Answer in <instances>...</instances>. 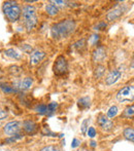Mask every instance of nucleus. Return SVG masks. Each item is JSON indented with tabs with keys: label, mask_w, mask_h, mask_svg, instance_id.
<instances>
[{
	"label": "nucleus",
	"mask_w": 134,
	"mask_h": 151,
	"mask_svg": "<svg viewBox=\"0 0 134 151\" xmlns=\"http://www.w3.org/2000/svg\"><path fill=\"white\" fill-rule=\"evenodd\" d=\"M75 27V22L72 20H64L59 23H56V24L53 25L52 29H51L53 38L57 40L67 38L68 36H70L74 32Z\"/></svg>",
	"instance_id": "obj_1"
},
{
	"label": "nucleus",
	"mask_w": 134,
	"mask_h": 151,
	"mask_svg": "<svg viewBox=\"0 0 134 151\" xmlns=\"http://www.w3.org/2000/svg\"><path fill=\"white\" fill-rule=\"evenodd\" d=\"M24 24L27 31H31L37 26V16H36V8L33 5H26L22 10Z\"/></svg>",
	"instance_id": "obj_2"
},
{
	"label": "nucleus",
	"mask_w": 134,
	"mask_h": 151,
	"mask_svg": "<svg viewBox=\"0 0 134 151\" xmlns=\"http://www.w3.org/2000/svg\"><path fill=\"white\" fill-rule=\"evenodd\" d=\"M2 9H3V12L6 16V18L12 23L18 22L21 17V14H22L21 7L14 1H5L3 3V6H2Z\"/></svg>",
	"instance_id": "obj_3"
},
{
	"label": "nucleus",
	"mask_w": 134,
	"mask_h": 151,
	"mask_svg": "<svg viewBox=\"0 0 134 151\" xmlns=\"http://www.w3.org/2000/svg\"><path fill=\"white\" fill-rule=\"evenodd\" d=\"M134 98L133 86H126L117 93V100L120 103H132Z\"/></svg>",
	"instance_id": "obj_4"
},
{
	"label": "nucleus",
	"mask_w": 134,
	"mask_h": 151,
	"mask_svg": "<svg viewBox=\"0 0 134 151\" xmlns=\"http://www.w3.org/2000/svg\"><path fill=\"white\" fill-rule=\"evenodd\" d=\"M68 69V64L67 61L65 59V57L63 56H59L56 59L54 64V67H53V71L56 75H63L67 72Z\"/></svg>",
	"instance_id": "obj_5"
},
{
	"label": "nucleus",
	"mask_w": 134,
	"mask_h": 151,
	"mask_svg": "<svg viewBox=\"0 0 134 151\" xmlns=\"http://www.w3.org/2000/svg\"><path fill=\"white\" fill-rule=\"evenodd\" d=\"M21 127H22V123L20 121H9L7 122L3 127V132L6 136L8 137H12V136H16L20 133Z\"/></svg>",
	"instance_id": "obj_6"
},
{
	"label": "nucleus",
	"mask_w": 134,
	"mask_h": 151,
	"mask_svg": "<svg viewBox=\"0 0 134 151\" xmlns=\"http://www.w3.org/2000/svg\"><path fill=\"white\" fill-rule=\"evenodd\" d=\"M97 123L103 131H112L114 129V122L110 119H108L104 114H99L97 117Z\"/></svg>",
	"instance_id": "obj_7"
},
{
	"label": "nucleus",
	"mask_w": 134,
	"mask_h": 151,
	"mask_svg": "<svg viewBox=\"0 0 134 151\" xmlns=\"http://www.w3.org/2000/svg\"><path fill=\"white\" fill-rule=\"evenodd\" d=\"M123 14H124V8H123L122 6L117 5L116 7L110 9L109 12H107L106 19H107V21H109V22H114V21L118 20L119 18H121V17L123 16Z\"/></svg>",
	"instance_id": "obj_8"
},
{
	"label": "nucleus",
	"mask_w": 134,
	"mask_h": 151,
	"mask_svg": "<svg viewBox=\"0 0 134 151\" xmlns=\"http://www.w3.org/2000/svg\"><path fill=\"white\" fill-rule=\"evenodd\" d=\"M121 76H122V73H121L119 70H112V71H110L109 73H108V75L105 77V84L107 86H112V84H114L120 79Z\"/></svg>",
	"instance_id": "obj_9"
},
{
	"label": "nucleus",
	"mask_w": 134,
	"mask_h": 151,
	"mask_svg": "<svg viewBox=\"0 0 134 151\" xmlns=\"http://www.w3.org/2000/svg\"><path fill=\"white\" fill-rule=\"evenodd\" d=\"M106 58V50L104 46H98L96 50L93 52L92 59L95 63H100Z\"/></svg>",
	"instance_id": "obj_10"
},
{
	"label": "nucleus",
	"mask_w": 134,
	"mask_h": 151,
	"mask_svg": "<svg viewBox=\"0 0 134 151\" xmlns=\"http://www.w3.org/2000/svg\"><path fill=\"white\" fill-rule=\"evenodd\" d=\"M46 58V52H41V50H33L30 57V65L35 66L37 64H39V62H41L43 59Z\"/></svg>",
	"instance_id": "obj_11"
},
{
	"label": "nucleus",
	"mask_w": 134,
	"mask_h": 151,
	"mask_svg": "<svg viewBox=\"0 0 134 151\" xmlns=\"http://www.w3.org/2000/svg\"><path fill=\"white\" fill-rule=\"evenodd\" d=\"M23 129H24V131L26 132L27 134L32 135V134H34L37 131V124H36L33 120H30V119L25 120L24 122H23Z\"/></svg>",
	"instance_id": "obj_12"
},
{
	"label": "nucleus",
	"mask_w": 134,
	"mask_h": 151,
	"mask_svg": "<svg viewBox=\"0 0 134 151\" xmlns=\"http://www.w3.org/2000/svg\"><path fill=\"white\" fill-rule=\"evenodd\" d=\"M33 84V79L31 77H25L23 80H21L19 82V84L17 86V88L21 91H27L32 86Z\"/></svg>",
	"instance_id": "obj_13"
},
{
	"label": "nucleus",
	"mask_w": 134,
	"mask_h": 151,
	"mask_svg": "<svg viewBox=\"0 0 134 151\" xmlns=\"http://www.w3.org/2000/svg\"><path fill=\"white\" fill-rule=\"evenodd\" d=\"M4 55L8 58L14 59V60H21L22 59V54H20L14 48H8V50H4Z\"/></svg>",
	"instance_id": "obj_14"
},
{
	"label": "nucleus",
	"mask_w": 134,
	"mask_h": 151,
	"mask_svg": "<svg viewBox=\"0 0 134 151\" xmlns=\"http://www.w3.org/2000/svg\"><path fill=\"white\" fill-rule=\"evenodd\" d=\"M46 12L49 16L54 17V16H57V14H59V8L57 7L56 5H54V4H52L50 2V3H48L46 5Z\"/></svg>",
	"instance_id": "obj_15"
},
{
	"label": "nucleus",
	"mask_w": 134,
	"mask_h": 151,
	"mask_svg": "<svg viewBox=\"0 0 134 151\" xmlns=\"http://www.w3.org/2000/svg\"><path fill=\"white\" fill-rule=\"evenodd\" d=\"M78 105L80 109H87L91 106V99L89 97H83L78 101Z\"/></svg>",
	"instance_id": "obj_16"
},
{
	"label": "nucleus",
	"mask_w": 134,
	"mask_h": 151,
	"mask_svg": "<svg viewBox=\"0 0 134 151\" xmlns=\"http://www.w3.org/2000/svg\"><path fill=\"white\" fill-rule=\"evenodd\" d=\"M123 134H124V137L126 140H128L130 142L134 141V129L132 127H126L124 129V133Z\"/></svg>",
	"instance_id": "obj_17"
},
{
	"label": "nucleus",
	"mask_w": 134,
	"mask_h": 151,
	"mask_svg": "<svg viewBox=\"0 0 134 151\" xmlns=\"http://www.w3.org/2000/svg\"><path fill=\"white\" fill-rule=\"evenodd\" d=\"M104 72H105V67L103 65H98L95 69V72H94V76L96 78H100L103 76Z\"/></svg>",
	"instance_id": "obj_18"
},
{
	"label": "nucleus",
	"mask_w": 134,
	"mask_h": 151,
	"mask_svg": "<svg viewBox=\"0 0 134 151\" xmlns=\"http://www.w3.org/2000/svg\"><path fill=\"white\" fill-rule=\"evenodd\" d=\"M118 112H119V109H118V107L117 106H112V107L108 109V111H107V113H106V117L107 118H114V117H116L117 116V114H118Z\"/></svg>",
	"instance_id": "obj_19"
},
{
	"label": "nucleus",
	"mask_w": 134,
	"mask_h": 151,
	"mask_svg": "<svg viewBox=\"0 0 134 151\" xmlns=\"http://www.w3.org/2000/svg\"><path fill=\"white\" fill-rule=\"evenodd\" d=\"M35 111L39 114H46L48 113V106L44 104H40L35 108Z\"/></svg>",
	"instance_id": "obj_20"
},
{
	"label": "nucleus",
	"mask_w": 134,
	"mask_h": 151,
	"mask_svg": "<svg viewBox=\"0 0 134 151\" xmlns=\"http://www.w3.org/2000/svg\"><path fill=\"white\" fill-rule=\"evenodd\" d=\"M133 114H134V107L133 105L129 106L125 109L124 111V116L125 117H128V118H132L133 117Z\"/></svg>",
	"instance_id": "obj_21"
},
{
	"label": "nucleus",
	"mask_w": 134,
	"mask_h": 151,
	"mask_svg": "<svg viewBox=\"0 0 134 151\" xmlns=\"http://www.w3.org/2000/svg\"><path fill=\"white\" fill-rule=\"evenodd\" d=\"M89 122H90L89 119H85L82 122V125H80V132H82V134L84 136L87 134V131H88V129H89Z\"/></svg>",
	"instance_id": "obj_22"
},
{
	"label": "nucleus",
	"mask_w": 134,
	"mask_h": 151,
	"mask_svg": "<svg viewBox=\"0 0 134 151\" xmlns=\"http://www.w3.org/2000/svg\"><path fill=\"white\" fill-rule=\"evenodd\" d=\"M0 88H1L2 91L5 93H14V91H17L16 88H12L8 86H5V84H3V83H0Z\"/></svg>",
	"instance_id": "obj_23"
},
{
	"label": "nucleus",
	"mask_w": 134,
	"mask_h": 151,
	"mask_svg": "<svg viewBox=\"0 0 134 151\" xmlns=\"http://www.w3.org/2000/svg\"><path fill=\"white\" fill-rule=\"evenodd\" d=\"M8 70H9V73L12 74V75H19L22 72V68L19 67V66H12Z\"/></svg>",
	"instance_id": "obj_24"
},
{
	"label": "nucleus",
	"mask_w": 134,
	"mask_h": 151,
	"mask_svg": "<svg viewBox=\"0 0 134 151\" xmlns=\"http://www.w3.org/2000/svg\"><path fill=\"white\" fill-rule=\"evenodd\" d=\"M85 42H86V39H84V38H83L82 40H78V42H75V43H74V47H75L78 50H84L85 45H86V43H85Z\"/></svg>",
	"instance_id": "obj_25"
},
{
	"label": "nucleus",
	"mask_w": 134,
	"mask_h": 151,
	"mask_svg": "<svg viewBox=\"0 0 134 151\" xmlns=\"http://www.w3.org/2000/svg\"><path fill=\"white\" fill-rule=\"evenodd\" d=\"M22 138H23V136L20 135V134H18V135L12 136V137H8V139L6 140V143H14V142L18 141V140L22 139Z\"/></svg>",
	"instance_id": "obj_26"
},
{
	"label": "nucleus",
	"mask_w": 134,
	"mask_h": 151,
	"mask_svg": "<svg viewBox=\"0 0 134 151\" xmlns=\"http://www.w3.org/2000/svg\"><path fill=\"white\" fill-rule=\"evenodd\" d=\"M57 107H58V104L57 103H55V102H53V103H50L48 105V113L49 112H55L56 111V109H57Z\"/></svg>",
	"instance_id": "obj_27"
},
{
	"label": "nucleus",
	"mask_w": 134,
	"mask_h": 151,
	"mask_svg": "<svg viewBox=\"0 0 134 151\" xmlns=\"http://www.w3.org/2000/svg\"><path fill=\"white\" fill-rule=\"evenodd\" d=\"M98 40H99V35L98 34H94V35H92L91 36V38H90V40H89V42H90L92 45H95V44L98 42Z\"/></svg>",
	"instance_id": "obj_28"
},
{
	"label": "nucleus",
	"mask_w": 134,
	"mask_h": 151,
	"mask_svg": "<svg viewBox=\"0 0 134 151\" xmlns=\"http://www.w3.org/2000/svg\"><path fill=\"white\" fill-rule=\"evenodd\" d=\"M87 133H88V136L90 138H94L95 136H96V129H95L93 127H89V129H88Z\"/></svg>",
	"instance_id": "obj_29"
},
{
	"label": "nucleus",
	"mask_w": 134,
	"mask_h": 151,
	"mask_svg": "<svg viewBox=\"0 0 134 151\" xmlns=\"http://www.w3.org/2000/svg\"><path fill=\"white\" fill-rule=\"evenodd\" d=\"M40 151H59V149H58V147H56V146L50 145V146H46V147H43Z\"/></svg>",
	"instance_id": "obj_30"
},
{
	"label": "nucleus",
	"mask_w": 134,
	"mask_h": 151,
	"mask_svg": "<svg viewBox=\"0 0 134 151\" xmlns=\"http://www.w3.org/2000/svg\"><path fill=\"white\" fill-rule=\"evenodd\" d=\"M52 4H54V5H56L57 7L58 6H65L66 5V2L65 1H59V0H54V1H50Z\"/></svg>",
	"instance_id": "obj_31"
},
{
	"label": "nucleus",
	"mask_w": 134,
	"mask_h": 151,
	"mask_svg": "<svg viewBox=\"0 0 134 151\" xmlns=\"http://www.w3.org/2000/svg\"><path fill=\"white\" fill-rule=\"evenodd\" d=\"M106 28V23L105 22H101L98 25L95 26V30H104Z\"/></svg>",
	"instance_id": "obj_32"
},
{
	"label": "nucleus",
	"mask_w": 134,
	"mask_h": 151,
	"mask_svg": "<svg viewBox=\"0 0 134 151\" xmlns=\"http://www.w3.org/2000/svg\"><path fill=\"white\" fill-rule=\"evenodd\" d=\"M22 50L24 52H32V47L31 45H28V44H25V45L22 46Z\"/></svg>",
	"instance_id": "obj_33"
},
{
	"label": "nucleus",
	"mask_w": 134,
	"mask_h": 151,
	"mask_svg": "<svg viewBox=\"0 0 134 151\" xmlns=\"http://www.w3.org/2000/svg\"><path fill=\"white\" fill-rule=\"evenodd\" d=\"M80 144V140H78L76 138H74L73 140H72V143H71V147L72 148H76V147H78V145Z\"/></svg>",
	"instance_id": "obj_34"
},
{
	"label": "nucleus",
	"mask_w": 134,
	"mask_h": 151,
	"mask_svg": "<svg viewBox=\"0 0 134 151\" xmlns=\"http://www.w3.org/2000/svg\"><path fill=\"white\" fill-rule=\"evenodd\" d=\"M8 116V113L4 110H0V120H3L5 119L6 117Z\"/></svg>",
	"instance_id": "obj_35"
},
{
	"label": "nucleus",
	"mask_w": 134,
	"mask_h": 151,
	"mask_svg": "<svg viewBox=\"0 0 134 151\" xmlns=\"http://www.w3.org/2000/svg\"><path fill=\"white\" fill-rule=\"evenodd\" d=\"M3 79H4V72L0 70V83H1V81Z\"/></svg>",
	"instance_id": "obj_36"
},
{
	"label": "nucleus",
	"mask_w": 134,
	"mask_h": 151,
	"mask_svg": "<svg viewBox=\"0 0 134 151\" xmlns=\"http://www.w3.org/2000/svg\"><path fill=\"white\" fill-rule=\"evenodd\" d=\"M90 144H91V147H96V145H97V143L95 141H92Z\"/></svg>",
	"instance_id": "obj_37"
}]
</instances>
